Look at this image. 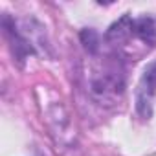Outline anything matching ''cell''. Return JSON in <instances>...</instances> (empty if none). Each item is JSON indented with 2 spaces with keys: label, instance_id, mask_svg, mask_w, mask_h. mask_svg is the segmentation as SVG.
Listing matches in <instances>:
<instances>
[{
  "label": "cell",
  "instance_id": "cell-1",
  "mask_svg": "<svg viewBox=\"0 0 156 156\" xmlns=\"http://www.w3.org/2000/svg\"><path fill=\"white\" fill-rule=\"evenodd\" d=\"M154 94H156V62L145 68L141 79H140V85H138V92H136V107L143 118L151 116Z\"/></svg>",
  "mask_w": 156,
  "mask_h": 156
},
{
  "label": "cell",
  "instance_id": "cell-2",
  "mask_svg": "<svg viewBox=\"0 0 156 156\" xmlns=\"http://www.w3.org/2000/svg\"><path fill=\"white\" fill-rule=\"evenodd\" d=\"M132 31H134V37L140 39L141 42H145L149 46L156 44V24L151 17H143V19L134 20Z\"/></svg>",
  "mask_w": 156,
  "mask_h": 156
}]
</instances>
